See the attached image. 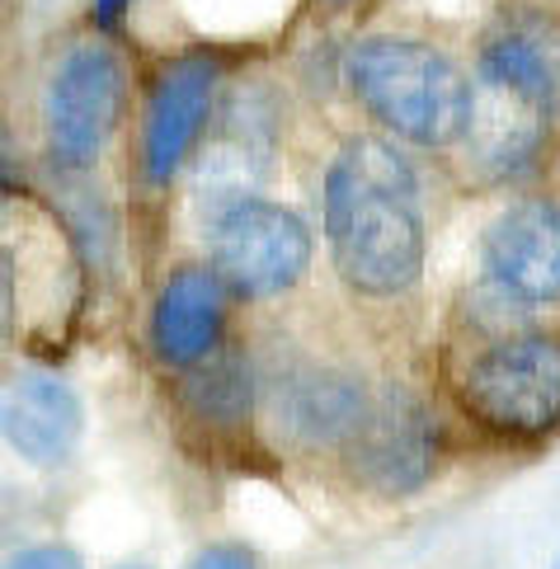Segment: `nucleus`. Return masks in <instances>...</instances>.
<instances>
[{
    "mask_svg": "<svg viewBox=\"0 0 560 569\" xmlns=\"http://www.w3.org/2000/svg\"><path fill=\"white\" fill-rule=\"evenodd\" d=\"M254 381L259 433H269L278 447L307 461L334 466L349 452L377 391V381L353 362L292 335H278L264 349H254Z\"/></svg>",
    "mask_w": 560,
    "mask_h": 569,
    "instance_id": "nucleus-4",
    "label": "nucleus"
},
{
    "mask_svg": "<svg viewBox=\"0 0 560 569\" xmlns=\"http://www.w3.org/2000/svg\"><path fill=\"white\" fill-rule=\"evenodd\" d=\"M320 240L339 288L368 307L406 301L424 282L429 208L410 147L349 132L320 170Z\"/></svg>",
    "mask_w": 560,
    "mask_h": 569,
    "instance_id": "nucleus-1",
    "label": "nucleus"
},
{
    "mask_svg": "<svg viewBox=\"0 0 560 569\" xmlns=\"http://www.w3.org/2000/svg\"><path fill=\"white\" fill-rule=\"evenodd\" d=\"M480 282L518 311L560 307V198H518L490 221Z\"/></svg>",
    "mask_w": 560,
    "mask_h": 569,
    "instance_id": "nucleus-11",
    "label": "nucleus"
},
{
    "mask_svg": "<svg viewBox=\"0 0 560 569\" xmlns=\"http://www.w3.org/2000/svg\"><path fill=\"white\" fill-rule=\"evenodd\" d=\"M118 569H151V565H118Z\"/></svg>",
    "mask_w": 560,
    "mask_h": 569,
    "instance_id": "nucleus-19",
    "label": "nucleus"
},
{
    "mask_svg": "<svg viewBox=\"0 0 560 569\" xmlns=\"http://www.w3.org/2000/svg\"><path fill=\"white\" fill-rule=\"evenodd\" d=\"M184 569H264L246 541H208L189 556Z\"/></svg>",
    "mask_w": 560,
    "mask_h": 569,
    "instance_id": "nucleus-15",
    "label": "nucleus"
},
{
    "mask_svg": "<svg viewBox=\"0 0 560 569\" xmlns=\"http://www.w3.org/2000/svg\"><path fill=\"white\" fill-rule=\"evenodd\" d=\"M339 80L372 132L410 151H457L476 123V76L433 38L400 29L358 33L339 52Z\"/></svg>",
    "mask_w": 560,
    "mask_h": 569,
    "instance_id": "nucleus-2",
    "label": "nucleus"
},
{
    "mask_svg": "<svg viewBox=\"0 0 560 569\" xmlns=\"http://www.w3.org/2000/svg\"><path fill=\"white\" fill-rule=\"evenodd\" d=\"M14 198H19V147L6 128V118H0V221H6Z\"/></svg>",
    "mask_w": 560,
    "mask_h": 569,
    "instance_id": "nucleus-16",
    "label": "nucleus"
},
{
    "mask_svg": "<svg viewBox=\"0 0 560 569\" xmlns=\"http://www.w3.org/2000/svg\"><path fill=\"white\" fill-rule=\"evenodd\" d=\"M448 396L480 438L532 447L560 433V330L513 325L457 358Z\"/></svg>",
    "mask_w": 560,
    "mask_h": 569,
    "instance_id": "nucleus-5",
    "label": "nucleus"
},
{
    "mask_svg": "<svg viewBox=\"0 0 560 569\" xmlns=\"http://www.w3.org/2000/svg\"><path fill=\"white\" fill-rule=\"evenodd\" d=\"M307 6H311L316 14H326V19H349V14L372 10L377 0H307Z\"/></svg>",
    "mask_w": 560,
    "mask_h": 569,
    "instance_id": "nucleus-18",
    "label": "nucleus"
},
{
    "mask_svg": "<svg viewBox=\"0 0 560 569\" xmlns=\"http://www.w3.org/2000/svg\"><path fill=\"white\" fill-rule=\"evenodd\" d=\"M339 466L358 490L377 499H410L443 466V423L410 381H377L368 415Z\"/></svg>",
    "mask_w": 560,
    "mask_h": 569,
    "instance_id": "nucleus-8",
    "label": "nucleus"
},
{
    "mask_svg": "<svg viewBox=\"0 0 560 569\" xmlns=\"http://www.w3.org/2000/svg\"><path fill=\"white\" fill-rule=\"evenodd\" d=\"M227 80V48H179L151 67L132 113V174L147 198H166L189 174L212 132Z\"/></svg>",
    "mask_w": 560,
    "mask_h": 569,
    "instance_id": "nucleus-6",
    "label": "nucleus"
},
{
    "mask_svg": "<svg viewBox=\"0 0 560 569\" xmlns=\"http://www.w3.org/2000/svg\"><path fill=\"white\" fill-rule=\"evenodd\" d=\"M0 569H86V556L67 541H38L14 551L10 560H0Z\"/></svg>",
    "mask_w": 560,
    "mask_h": 569,
    "instance_id": "nucleus-14",
    "label": "nucleus"
},
{
    "mask_svg": "<svg viewBox=\"0 0 560 569\" xmlns=\"http://www.w3.org/2000/svg\"><path fill=\"white\" fill-rule=\"evenodd\" d=\"M236 307L240 301L203 259H179L174 269L160 273L151 292V311H147L151 358L170 377L198 368L203 358H212L236 339Z\"/></svg>",
    "mask_w": 560,
    "mask_h": 569,
    "instance_id": "nucleus-10",
    "label": "nucleus"
},
{
    "mask_svg": "<svg viewBox=\"0 0 560 569\" xmlns=\"http://www.w3.org/2000/svg\"><path fill=\"white\" fill-rule=\"evenodd\" d=\"M137 90L142 80H137L132 52L118 33L80 29L62 38L43 67V86H38L43 166L67 184L94 179L118 137L132 128Z\"/></svg>",
    "mask_w": 560,
    "mask_h": 569,
    "instance_id": "nucleus-3",
    "label": "nucleus"
},
{
    "mask_svg": "<svg viewBox=\"0 0 560 569\" xmlns=\"http://www.w3.org/2000/svg\"><path fill=\"white\" fill-rule=\"evenodd\" d=\"M142 6V0H90V29L99 33H123L128 14Z\"/></svg>",
    "mask_w": 560,
    "mask_h": 569,
    "instance_id": "nucleus-17",
    "label": "nucleus"
},
{
    "mask_svg": "<svg viewBox=\"0 0 560 569\" xmlns=\"http://www.w3.org/2000/svg\"><path fill=\"white\" fill-rule=\"evenodd\" d=\"M471 76L486 94L509 99V104L556 128L560 123V19L528 6L494 14L476 43Z\"/></svg>",
    "mask_w": 560,
    "mask_h": 569,
    "instance_id": "nucleus-9",
    "label": "nucleus"
},
{
    "mask_svg": "<svg viewBox=\"0 0 560 569\" xmlns=\"http://www.w3.org/2000/svg\"><path fill=\"white\" fill-rule=\"evenodd\" d=\"M556 569H560V560H556Z\"/></svg>",
    "mask_w": 560,
    "mask_h": 569,
    "instance_id": "nucleus-20",
    "label": "nucleus"
},
{
    "mask_svg": "<svg viewBox=\"0 0 560 569\" xmlns=\"http://www.w3.org/2000/svg\"><path fill=\"white\" fill-rule=\"evenodd\" d=\"M0 438L38 471H57L76 457L86 438V405L80 391L52 368H19L0 386Z\"/></svg>",
    "mask_w": 560,
    "mask_h": 569,
    "instance_id": "nucleus-12",
    "label": "nucleus"
},
{
    "mask_svg": "<svg viewBox=\"0 0 560 569\" xmlns=\"http://www.w3.org/2000/svg\"><path fill=\"white\" fill-rule=\"evenodd\" d=\"M203 263L227 282L240 307H269L307 282L316 263L311 221L283 198L236 193L198 208Z\"/></svg>",
    "mask_w": 560,
    "mask_h": 569,
    "instance_id": "nucleus-7",
    "label": "nucleus"
},
{
    "mask_svg": "<svg viewBox=\"0 0 560 569\" xmlns=\"http://www.w3.org/2000/svg\"><path fill=\"white\" fill-rule=\"evenodd\" d=\"M174 405L179 419L198 438L240 442L259 429V381H254V349L246 339H231L189 372H174Z\"/></svg>",
    "mask_w": 560,
    "mask_h": 569,
    "instance_id": "nucleus-13",
    "label": "nucleus"
}]
</instances>
